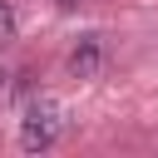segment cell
I'll list each match as a JSON object with an SVG mask.
<instances>
[{"mask_svg": "<svg viewBox=\"0 0 158 158\" xmlns=\"http://www.w3.org/2000/svg\"><path fill=\"white\" fill-rule=\"evenodd\" d=\"M99 59H104V49H99V40L89 35V40L74 44V54H69V74H74V79H89V74L99 69Z\"/></svg>", "mask_w": 158, "mask_h": 158, "instance_id": "cell-2", "label": "cell"}, {"mask_svg": "<svg viewBox=\"0 0 158 158\" xmlns=\"http://www.w3.org/2000/svg\"><path fill=\"white\" fill-rule=\"evenodd\" d=\"M15 30H20L15 5H10V0H0V44H10V40H15Z\"/></svg>", "mask_w": 158, "mask_h": 158, "instance_id": "cell-3", "label": "cell"}, {"mask_svg": "<svg viewBox=\"0 0 158 158\" xmlns=\"http://www.w3.org/2000/svg\"><path fill=\"white\" fill-rule=\"evenodd\" d=\"M59 133H64V118H59V109H54L49 99L30 104V114H25V128H20V143H25L30 153H44V148H54V143H59Z\"/></svg>", "mask_w": 158, "mask_h": 158, "instance_id": "cell-1", "label": "cell"}]
</instances>
